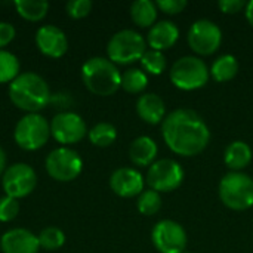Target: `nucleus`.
Wrapping results in <instances>:
<instances>
[{"label": "nucleus", "instance_id": "0eeeda50", "mask_svg": "<svg viewBox=\"0 0 253 253\" xmlns=\"http://www.w3.org/2000/svg\"><path fill=\"white\" fill-rule=\"evenodd\" d=\"M50 135V125L47 120L37 114H27L24 116L15 126L13 138L18 147L25 151H36L42 148Z\"/></svg>", "mask_w": 253, "mask_h": 253}, {"label": "nucleus", "instance_id": "4468645a", "mask_svg": "<svg viewBox=\"0 0 253 253\" xmlns=\"http://www.w3.org/2000/svg\"><path fill=\"white\" fill-rule=\"evenodd\" d=\"M36 44L39 50L49 58H61L68 50V39L65 33L55 25H43L36 33Z\"/></svg>", "mask_w": 253, "mask_h": 253}, {"label": "nucleus", "instance_id": "e433bc0d", "mask_svg": "<svg viewBox=\"0 0 253 253\" xmlns=\"http://www.w3.org/2000/svg\"><path fill=\"white\" fill-rule=\"evenodd\" d=\"M182 253H188V252H187V251H185V252H182Z\"/></svg>", "mask_w": 253, "mask_h": 253}, {"label": "nucleus", "instance_id": "f8f14e48", "mask_svg": "<svg viewBox=\"0 0 253 253\" xmlns=\"http://www.w3.org/2000/svg\"><path fill=\"white\" fill-rule=\"evenodd\" d=\"M37 184L36 172L25 163H15L9 166L1 178V185L6 196L12 199H22L33 193Z\"/></svg>", "mask_w": 253, "mask_h": 253}, {"label": "nucleus", "instance_id": "a878e982", "mask_svg": "<svg viewBox=\"0 0 253 253\" xmlns=\"http://www.w3.org/2000/svg\"><path fill=\"white\" fill-rule=\"evenodd\" d=\"M19 68L18 58L10 52L0 49V83H12L21 74Z\"/></svg>", "mask_w": 253, "mask_h": 253}, {"label": "nucleus", "instance_id": "f257e3e1", "mask_svg": "<svg viewBox=\"0 0 253 253\" xmlns=\"http://www.w3.org/2000/svg\"><path fill=\"white\" fill-rule=\"evenodd\" d=\"M162 136L170 151L182 157H193L209 145L211 130L197 111L178 108L166 114L162 122Z\"/></svg>", "mask_w": 253, "mask_h": 253}, {"label": "nucleus", "instance_id": "f03ea898", "mask_svg": "<svg viewBox=\"0 0 253 253\" xmlns=\"http://www.w3.org/2000/svg\"><path fill=\"white\" fill-rule=\"evenodd\" d=\"M9 98L15 107L33 114L47 105L50 90L39 74L21 73L9 86Z\"/></svg>", "mask_w": 253, "mask_h": 253}, {"label": "nucleus", "instance_id": "c9c22d12", "mask_svg": "<svg viewBox=\"0 0 253 253\" xmlns=\"http://www.w3.org/2000/svg\"><path fill=\"white\" fill-rule=\"evenodd\" d=\"M4 166H6V153L3 148H0V175L4 173Z\"/></svg>", "mask_w": 253, "mask_h": 253}, {"label": "nucleus", "instance_id": "dca6fc26", "mask_svg": "<svg viewBox=\"0 0 253 253\" xmlns=\"http://www.w3.org/2000/svg\"><path fill=\"white\" fill-rule=\"evenodd\" d=\"M3 253H37L40 249L39 237L24 228H13L6 231L0 239Z\"/></svg>", "mask_w": 253, "mask_h": 253}, {"label": "nucleus", "instance_id": "1a4fd4ad", "mask_svg": "<svg viewBox=\"0 0 253 253\" xmlns=\"http://www.w3.org/2000/svg\"><path fill=\"white\" fill-rule=\"evenodd\" d=\"M83 169L80 156L67 147H59L46 157V170L49 176L59 182H70L76 179Z\"/></svg>", "mask_w": 253, "mask_h": 253}, {"label": "nucleus", "instance_id": "9b49d317", "mask_svg": "<svg viewBox=\"0 0 253 253\" xmlns=\"http://www.w3.org/2000/svg\"><path fill=\"white\" fill-rule=\"evenodd\" d=\"M151 240L160 253H182L187 249V233L172 219L159 221L151 231Z\"/></svg>", "mask_w": 253, "mask_h": 253}, {"label": "nucleus", "instance_id": "bb28decb", "mask_svg": "<svg viewBox=\"0 0 253 253\" xmlns=\"http://www.w3.org/2000/svg\"><path fill=\"white\" fill-rule=\"evenodd\" d=\"M141 65L147 73L159 76L166 70L168 61H166V56L163 55V52H159L154 49H147L141 58Z\"/></svg>", "mask_w": 253, "mask_h": 253}, {"label": "nucleus", "instance_id": "20e7f679", "mask_svg": "<svg viewBox=\"0 0 253 253\" xmlns=\"http://www.w3.org/2000/svg\"><path fill=\"white\" fill-rule=\"evenodd\" d=\"M218 194L228 209L248 211L253 206V178L243 172H230L221 179Z\"/></svg>", "mask_w": 253, "mask_h": 253}, {"label": "nucleus", "instance_id": "7c9ffc66", "mask_svg": "<svg viewBox=\"0 0 253 253\" xmlns=\"http://www.w3.org/2000/svg\"><path fill=\"white\" fill-rule=\"evenodd\" d=\"M67 13L74 19H82L87 16L92 10V1L90 0H71L65 6Z\"/></svg>", "mask_w": 253, "mask_h": 253}, {"label": "nucleus", "instance_id": "9d476101", "mask_svg": "<svg viewBox=\"0 0 253 253\" xmlns=\"http://www.w3.org/2000/svg\"><path fill=\"white\" fill-rule=\"evenodd\" d=\"M187 40L190 47L197 55H212L215 53L222 42V31L211 19H197L188 30Z\"/></svg>", "mask_w": 253, "mask_h": 253}, {"label": "nucleus", "instance_id": "ddd939ff", "mask_svg": "<svg viewBox=\"0 0 253 253\" xmlns=\"http://www.w3.org/2000/svg\"><path fill=\"white\" fill-rule=\"evenodd\" d=\"M86 133V123L76 113H59L50 122V135L62 145L77 144Z\"/></svg>", "mask_w": 253, "mask_h": 253}, {"label": "nucleus", "instance_id": "f3484780", "mask_svg": "<svg viewBox=\"0 0 253 253\" xmlns=\"http://www.w3.org/2000/svg\"><path fill=\"white\" fill-rule=\"evenodd\" d=\"M179 39V28L172 21H159L156 22L147 36V43L151 49L163 52L170 49Z\"/></svg>", "mask_w": 253, "mask_h": 253}, {"label": "nucleus", "instance_id": "c756f323", "mask_svg": "<svg viewBox=\"0 0 253 253\" xmlns=\"http://www.w3.org/2000/svg\"><path fill=\"white\" fill-rule=\"evenodd\" d=\"M19 202L16 199H12L9 196H4L0 199V221L1 222H10L13 221L19 213Z\"/></svg>", "mask_w": 253, "mask_h": 253}, {"label": "nucleus", "instance_id": "6e6552de", "mask_svg": "<svg viewBox=\"0 0 253 253\" xmlns=\"http://www.w3.org/2000/svg\"><path fill=\"white\" fill-rule=\"evenodd\" d=\"M184 182L182 166L172 159L156 160L147 172V184L150 190L157 193L175 191Z\"/></svg>", "mask_w": 253, "mask_h": 253}, {"label": "nucleus", "instance_id": "473e14b6", "mask_svg": "<svg viewBox=\"0 0 253 253\" xmlns=\"http://www.w3.org/2000/svg\"><path fill=\"white\" fill-rule=\"evenodd\" d=\"M218 7L224 13H239L242 9L246 7V1H243V0H219Z\"/></svg>", "mask_w": 253, "mask_h": 253}, {"label": "nucleus", "instance_id": "6ab92c4d", "mask_svg": "<svg viewBox=\"0 0 253 253\" xmlns=\"http://www.w3.org/2000/svg\"><path fill=\"white\" fill-rule=\"evenodd\" d=\"M157 144L150 136H139L132 141L129 147V159L135 166H151L157 157Z\"/></svg>", "mask_w": 253, "mask_h": 253}, {"label": "nucleus", "instance_id": "2eb2a0df", "mask_svg": "<svg viewBox=\"0 0 253 253\" xmlns=\"http://www.w3.org/2000/svg\"><path fill=\"white\" fill-rule=\"evenodd\" d=\"M144 176L132 168H120L114 170L110 176L111 190L125 199L139 196L144 191Z\"/></svg>", "mask_w": 253, "mask_h": 253}, {"label": "nucleus", "instance_id": "412c9836", "mask_svg": "<svg viewBox=\"0 0 253 253\" xmlns=\"http://www.w3.org/2000/svg\"><path fill=\"white\" fill-rule=\"evenodd\" d=\"M157 13L159 7L151 0H136L130 4V18L141 28H151L157 21Z\"/></svg>", "mask_w": 253, "mask_h": 253}, {"label": "nucleus", "instance_id": "f704fd0d", "mask_svg": "<svg viewBox=\"0 0 253 253\" xmlns=\"http://www.w3.org/2000/svg\"><path fill=\"white\" fill-rule=\"evenodd\" d=\"M245 13H246V19L249 21V24L253 27V0L246 3V7H245Z\"/></svg>", "mask_w": 253, "mask_h": 253}, {"label": "nucleus", "instance_id": "c85d7f7f", "mask_svg": "<svg viewBox=\"0 0 253 253\" xmlns=\"http://www.w3.org/2000/svg\"><path fill=\"white\" fill-rule=\"evenodd\" d=\"M39 245L44 251H58L65 243V234L56 227L44 228L39 236Z\"/></svg>", "mask_w": 253, "mask_h": 253}, {"label": "nucleus", "instance_id": "a211bd4d", "mask_svg": "<svg viewBox=\"0 0 253 253\" xmlns=\"http://www.w3.org/2000/svg\"><path fill=\"white\" fill-rule=\"evenodd\" d=\"M136 113L148 125H159L166 117L165 101L157 93H142L136 101Z\"/></svg>", "mask_w": 253, "mask_h": 253}, {"label": "nucleus", "instance_id": "5701e85b", "mask_svg": "<svg viewBox=\"0 0 253 253\" xmlns=\"http://www.w3.org/2000/svg\"><path fill=\"white\" fill-rule=\"evenodd\" d=\"M16 12L27 21H42L49 10V3L44 0H18L15 1Z\"/></svg>", "mask_w": 253, "mask_h": 253}, {"label": "nucleus", "instance_id": "4be33fe9", "mask_svg": "<svg viewBox=\"0 0 253 253\" xmlns=\"http://www.w3.org/2000/svg\"><path fill=\"white\" fill-rule=\"evenodd\" d=\"M212 79L218 83L230 82L236 77L239 73V61L234 55H221L218 59L213 61L211 70H209Z\"/></svg>", "mask_w": 253, "mask_h": 253}, {"label": "nucleus", "instance_id": "cd10ccee", "mask_svg": "<svg viewBox=\"0 0 253 253\" xmlns=\"http://www.w3.org/2000/svg\"><path fill=\"white\" fill-rule=\"evenodd\" d=\"M136 208L142 215H147V216L156 215L162 208L160 193H157L154 190H144L138 197Z\"/></svg>", "mask_w": 253, "mask_h": 253}, {"label": "nucleus", "instance_id": "2f4dec72", "mask_svg": "<svg viewBox=\"0 0 253 253\" xmlns=\"http://www.w3.org/2000/svg\"><path fill=\"white\" fill-rule=\"evenodd\" d=\"M157 7L166 15H178L187 7V0H157Z\"/></svg>", "mask_w": 253, "mask_h": 253}, {"label": "nucleus", "instance_id": "72a5a7b5", "mask_svg": "<svg viewBox=\"0 0 253 253\" xmlns=\"http://www.w3.org/2000/svg\"><path fill=\"white\" fill-rule=\"evenodd\" d=\"M15 37V28L9 22H1L0 21V49L7 46Z\"/></svg>", "mask_w": 253, "mask_h": 253}, {"label": "nucleus", "instance_id": "b1692460", "mask_svg": "<svg viewBox=\"0 0 253 253\" xmlns=\"http://www.w3.org/2000/svg\"><path fill=\"white\" fill-rule=\"evenodd\" d=\"M148 86V76L139 68H129L122 74V87L127 93H141Z\"/></svg>", "mask_w": 253, "mask_h": 253}, {"label": "nucleus", "instance_id": "39448f33", "mask_svg": "<svg viewBox=\"0 0 253 253\" xmlns=\"http://www.w3.org/2000/svg\"><path fill=\"white\" fill-rule=\"evenodd\" d=\"M147 50V40L135 30L117 31L107 44L108 59L114 64L127 65L141 61Z\"/></svg>", "mask_w": 253, "mask_h": 253}, {"label": "nucleus", "instance_id": "aec40b11", "mask_svg": "<svg viewBox=\"0 0 253 253\" xmlns=\"http://www.w3.org/2000/svg\"><path fill=\"white\" fill-rule=\"evenodd\" d=\"M251 145L245 141H233L224 153V162L233 172H242L252 162Z\"/></svg>", "mask_w": 253, "mask_h": 253}, {"label": "nucleus", "instance_id": "7ed1b4c3", "mask_svg": "<svg viewBox=\"0 0 253 253\" xmlns=\"http://www.w3.org/2000/svg\"><path fill=\"white\" fill-rule=\"evenodd\" d=\"M82 79L89 92L98 96H110L122 87V73L108 58L93 56L82 67Z\"/></svg>", "mask_w": 253, "mask_h": 253}, {"label": "nucleus", "instance_id": "393cba45", "mask_svg": "<svg viewBox=\"0 0 253 253\" xmlns=\"http://www.w3.org/2000/svg\"><path fill=\"white\" fill-rule=\"evenodd\" d=\"M89 139L93 145L96 147H110L116 138H117V130L116 127L111 125V123H107V122H102V123H98L95 125L89 132Z\"/></svg>", "mask_w": 253, "mask_h": 253}, {"label": "nucleus", "instance_id": "423d86ee", "mask_svg": "<svg viewBox=\"0 0 253 253\" xmlns=\"http://www.w3.org/2000/svg\"><path fill=\"white\" fill-rule=\"evenodd\" d=\"M209 68L199 56H182L170 68L169 77L173 86L181 90H196L203 87L209 80Z\"/></svg>", "mask_w": 253, "mask_h": 253}]
</instances>
